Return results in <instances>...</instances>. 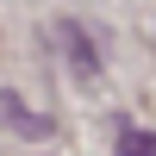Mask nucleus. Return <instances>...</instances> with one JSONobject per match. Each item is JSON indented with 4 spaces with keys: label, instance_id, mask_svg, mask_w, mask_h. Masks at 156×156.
I'll use <instances>...</instances> for the list:
<instances>
[{
    "label": "nucleus",
    "instance_id": "f257e3e1",
    "mask_svg": "<svg viewBox=\"0 0 156 156\" xmlns=\"http://www.w3.org/2000/svg\"><path fill=\"white\" fill-rule=\"evenodd\" d=\"M56 37L69 44V56H75V69H87V75L100 69V62H94V44H81V31H75V25H56Z\"/></svg>",
    "mask_w": 156,
    "mask_h": 156
},
{
    "label": "nucleus",
    "instance_id": "7ed1b4c3",
    "mask_svg": "<svg viewBox=\"0 0 156 156\" xmlns=\"http://www.w3.org/2000/svg\"><path fill=\"white\" fill-rule=\"evenodd\" d=\"M119 156H156V131L125 125V131H119Z\"/></svg>",
    "mask_w": 156,
    "mask_h": 156
},
{
    "label": "nucleus",
    "instance_id": "f03ea898",
    "mask_svg": "<svg viewBox=\"0 0 156 156\" xmlns=\"http://www.w3.org/2000/svg\"><path fill=\"white\" fill-rule=\"evenodd\" d=\"M0 119H6V125H19V131H50V119H31V112H25L12 94H0Z\"/></svg>",
    "mask_w": 156,
    "mask_h": 156
}]
</instances>
